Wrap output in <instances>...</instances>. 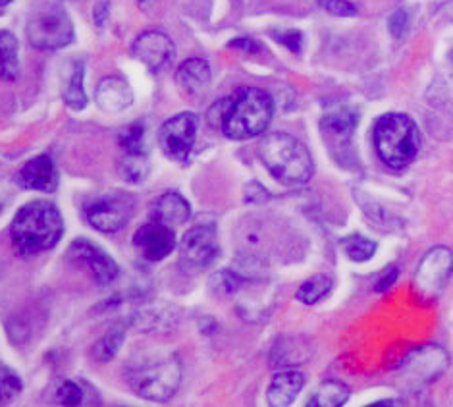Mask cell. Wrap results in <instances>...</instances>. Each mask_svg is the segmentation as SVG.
Listing matches in <instances>:
<instances>
[{"label":"cell","mask_w":453,"mask_h":407,"mask_svg":"<svg viewBox=\"0 0 453 407\" xmlns=\"http://www.w3.org/2000/svg\"><path fill=\"white\" fill-rule=\"evenodd\" d=\"M85 68L81 60H70L62 70V99L72 111H81L88 106L83 89Z\"/></svg>","instance_id":"cell-20"},{"label":"cell","mask_w":453,"mask_h":407,"mask_svg":"<svg viewBox=\"0 0 453 407\" xmlns=\"http://www.w3.org/2000/svg\"><path fill=\"white\" fill-rule=\"evenodd\" d=\"M21 390V382L14 372L0 367V405L10 402Z\"/></svg>","instance_id":"cell-32"},{"label":"cell","mask_w":453,"mask_h":407,"mask_svg":"<svg viewBox=\"0 0 453 407\" xmlns=\"http://www.w3.org/2000/svg\"><path fill=\"white\" fill-rule=\"evenodd\" d=\"M189 203L183 199L178 191H166L165 196L155 199L153 205H150V220L163 222L170 228L181 227V224H186L189 220Z\"/></svg>","instance_id":"cell-18"},{"label":"cell","mask_w":453,"mask_h":407,"mask_svg":"<svg viewBox=\"0 0 453 407\" xmlns=\"http://www.w3.org/2000/svg\"><path fill=\"white\" fill-rule=\"evenodd\" d=\"M31 47L39 50H58L73 41V26L66 10L57 3L34 8L26 27Z\"/></svg>","instance_id":"cell-6"},{"label":"cell","mask_w":453,"mask_h":407,"mask_svg":"<svg viewBox=\"0 0 453 407\" xmlns=\"http://www.w3.org/2000/svg\"><path fill=\"white\" fill-rule=\"evenodd\" d=\"M95 101L99 104L101 111L116 114L126 111L127 106H132L134 93L129 89L126 80L118 76H109L99 83V88H96Z\"/></svg>","instance_id":"cell-16"},{"label":"cell","mask_w":453,"mask_h":407,"mask_svg":"<svg viewBox=\"0 0 453 407\" xmlns=\"http://www.w3.org/2000/svg\"><path fill=\"white\" fill-rule=\"evenodd\" d=\"M134 245L147 261H163L176 250V232L163 222L150 220L135 232Z\"/></svg>","instance_id":"cell-12"},{"label":"cell","mask_w":453,"mask_h":407,"mask_svg":"<svg viewBox=\"0 0 453 407\" xmlns=\"http://www.w3.org/2000/svg\"><path fill=\"white\" fill-rule=\"evenodd\" d=\"M197 137V116L181 112L168 118L158 130V143L163 153L174 163H186Z\"/></svg>","instance_id":"cell-10"},{"label":"cell","mask_w":453,"mask_h":407,"mask_svg":"<svg viewBox=\"0 0 453 407\" xmlns=\"http://www.w3.org/2000/svg\"><path fill=\"white\" fill-rule=\"evenodd\" d=\"M109 3H106V0H103V3H96V6H95V24L96 26H103L104 24V16H106V12H109Z\"/></svg>","instance_id":"cell-38"},{"label":"cell","mask_w":453,"mask_h":407,"mask_svg":"<svg viewBox=\"0 0 453 407\" xmlns=\"http://www.w3.org/2000/svg\"><path fill=\"white\" fill-rule=\"evenodd\" d=\"M273 116V97L257 88H243L211 109V122L235 142H245L265 134Z\"/></svg>","instance_id":"cell-1"},{"label":"cell","mask_w":453,"mask_h":407,"mask_svg":"<svg viewBox=\"0 0 453 407\" xmlns=\"http://www.w3.org/2000/svg\"><path fill=\"white\" fill-rule=\"evenodd\" d=\"M85 220L103 234L120 232L134 214V199L126 194H106L91 199L83 209Z\"/></svg>","instance_id":"cell-9"},{"label":"cell","mask_w":453,"mask_h":407,"mask_svg":"<svg viewBox=\"0 0 453 407\" xmlns=\"http://www.w3.org/2000/svg\"><path fill=\"white\" fill-rule=\"evenodd\" d=\"M139 3H142V4L145 6V4H149V3H150V0H139Z\"/></svg>","instance_id":"cell-41"},{"label":"cell","mask_w":453,"mask_h":407,"mask_svg":"<svg viewBox=\"0 0 453 407\" xmlns=\"http://www.w3.org/2000/svg\"><path fill=\"white\" fill-rule=\"evenodd\" d=\"M349 400V388L338 380H328L312 392L305 407H342Z\"/></svg>","instance_id":"cell-23"},{"label":"cell","mask_w":453,"mask_h":407,"mask_svg":"<svg viewBox=\"0 0 453 407\" xmlns=\"http://www.w3.org/2000/svg\"><path fill=\"white\" fill-rule=\"evenodd\" d=\"M124 338H126V328L122 325H116V326L106 330L93 346L95 361L109 363L111 359H114L118 349H120L124 344Z\"/></svg>","instance_id":"cell-25"},{"label":"cell","mask_w":453,"mask_h":407,"mask_svg":"<svg viewBox=\"0 0 453 407\" xmlns=\"http://www.w3.org/2000/svg\"><path fill=\"white\" fill-rule=\"evenodd\" d=\"M355 126H357V112L349 106H338L322 118V130L336 137H349Z\"/></svg>","instance_id":"cell-24"},{"label":"cell","mask_w":453,"mask_h":407,"mask_svg":"<svg viewBox=\"0 0 453 407\" xmlns=\"http://www.w3.org/2000/svg\"><path fill=\"white\" fill-rule=\"evenodd\" d=\"M395 278H397V269H388L386 274L380 278V280L376 282V290H379V292L388 290V288H390V286L394 284Z\"/></svg>","instance_id":"cell-37"},{"label":"cell","mask_w":453,"mask_h":407,"mask_svg":"<svg viewBox=\"0 0 453 407\" xmlns=\"http://www.w3.org/2000/svg\"><path fill=\"white\" fill-rule=\"evenodd\" d=\"M278 41L286 45L289 50L299 52L301 45H303V35L299 34V31H284V34L278 35Z\"/></svg>","instance_id":"cell-35"},{"label":"cell","mask_w":453,"mask_h":407,"mask_svg":"<svg viewBox=\"0 0 453 407\" xmlns=\"http://www.w3.org/2000/svg\"><path fill=\"white\" fill-rule=\"evenodd\" d=\"M311 346L303 338H280L273 348V365L294 367L311 359Z\"/></svg>","instance_id":"cell-21"},{"label":"cell","mask_w":453,"mask_h":407,"mask_svg":"<svg viewBox=\"0 0 453 407\" xmlns=\"http://www.w3.org/2000/svg\"><path fill=\"white\" fill-rule=\"evenodd\" d=\"M57 402L62 407H80L83 402V390L72 380H64L57 390Z\"/></svg>","instance_id":"cell-30"},{"label":"cell","mask_w":453,"mask_h":407,"mask_svg":"<svg viewBox=\"0 0 453 407\" xmlns=\"http://www.w3.org/2000/svg\"><path fill=\"white\" fill-rule=\"evenodd\" d=\"M68 261L88 271L99 286L112 284L120 273L112 257L88 240H75L70 245Z\"/></svg>","instance_id":"cell-11"},{"label":"cell","mask_w":453,"mask_h":407,"mask_svg":"<svg viewBox=\"0 0 453 407\" xmlns=\"http://www.w3.org/2000/svg\"><path fill=\"white\" fill-rule=\"evenodd\" d=\"M305 374L299 371H280L268 384L266 403L271 407H289L297 400L299 392L305 388Z\"/></svg>","instance_id":"cell-15"},{"label":"cell","mask_w":453,"mask_h":407,"mask_svg":"<svg viewBox=\"0 0 453 407\" xmlns=\"http://www.w3.org/2000/svg\"><path fill=\"white\" fill-rule=\"evenodd\" d=\"M374 145L380 160L394 170H402L420 151V132L407 114H384L374 124Z\"/></svg>","instance_id":"cell-4"},{"label":"cell","mask_w":453,"mask_h":407,"mask_svg":"<svg viewBox=\"0 0 453 407\" xmlns=\"http://www.w3.org/2000/svg\"><path fill=\"white\" fill-rule=\"evenodd\" d=\"M176 83L188 97H203L211 85V66L203 58H189L176 72Z\"/></svg>","instance_id":"cell-17"},{"label":"cell","mask_w":453,"mask_h":407,"mask_svg":"<svg viewBox=\"0 0 453 407\" xmlns=\"http://www.w3.org/2000/svg\"><path fill=\"white\" fill-rule=\"evenodd\" d=\"M219 255V238L212 224H197L186 232L180 243V266L188 274L209 269Z\"/></svg>","instance_id":"cell-8"},{"label":"cell","mask_w":453,"mask_h":407,"mask_svg":"<svg viewBox=\"0 0 453 407\" xmlns=\"http://www.w3.org/2000/svg\"><path fill=\"white\" fill-rule=\"evenodd\" d=\"M12 3V0H0V6H6V4H10Z\"/></svg>","instance_id":"cell-40"},{"label":"cell","mask_w":453,"mask_h":407,"mask_svg":"<svg viewBox=\"0 0 453 407\" xmlns=\"http://www.w3.org/2000/svg\"><path fill=\"white\" fill-rule=\"evenodd\" d=\"M258 157L273 178L284 186H303L315 173L309 149L284 132L268 134L258 145Z\"/></svg>","instance_id":"cell-3"},{"label":"cell","mask_w":453,"mask_h":407,"mask_svg":"<svg viewBox=\"0 0 453 407\" xmlns=\"http://www.w3.org/2000/svg\"><path fill=\"white\" fill-rule=\"evenodd\" d=\"M453 274V251L440 245V248L430 250L423 261L418 263L415 273L413 288L415 294L425 299V302H434V299L444 292L449 278Z\"/></svg>","instance_id":"cell-7"},{"label":"cell","mask_w":453,"mask_h":407,"mask_svg":"<svg viewBox=\"0 0 453 407\" xmlns=\"http://www.w3.org/2000/svg\"><path fill=\"white\" fill-rule=\"evenodd\" d=\"M407 31V14L405 10H397V12L390 18V34L397 39H402Z\"/></svg>","instance_id":"cell-34"},{"label":"cell","mask_w":453,"mask_h":407,"mask_svg":"<svg viewBox=\"0 0 453 407\" xmlns=\"http://www.w3.org/2000/svg\"><path fill=\"white\" fill-rule=\"evenodd\" d=\"M64 232L62 214L49 201H31L21 207L10 227V238L18 255L31 257L49 251Z\"/></svg>","instance_id":"cell-2"},{"label":"cell","mask_w":453,"mask_h":407,"mask_svg":"<svg viewBox=\"0 0 453 407\" xmlns=\"http://www.w3.org/2000/svg\"><path fill=\"white\" fill-rule=\"evenodd\" d=\"M181 365L176 357H163L137 365L127 374V384L149 402H168L180 388Z\"/></svg>","instance_id":"cell-5"},{"label":"cell","mask_w":453,"mask_h":407,"mask_svg":"<svg viewBox=\"0 0 453 407\" xmlns=\"http://www.w3.org/2000/svg\"><path fill=\"white\" fill-rule=\"evenodd\" d=\"M174 42L160 31H145L132 45V55L150 72H160L174 58Z\"/></svg>","instance_id":"cell-13"},{"label":"cell","mask_w":453,"mask_h":407,"mask_svg":"<svg viewBox=\"0 0 453 407\" xmlns=\"http://www.w3.org/2000/svg\"><path fill=\"white\" fill-rule=\"evenodd\" d=\"M405 363V371L415 372L417 379L423 377V380H433L436 374L444 371L448 356L440 346H423L415 349Z\"/></svg>","instance_id":"cell-19"},{"label":"cell","mask_w":453,"mask_h":407,"mask_svg":"<svg viewBox=\"0 0 453 407\" xmlns=\"http://www.w3.org/2000/svg\"><path fill=\"white\" fill-rule=\"evenodd\" d=\"M118 173L129 181V184H142L149 178L150 163L145 155H122L120 163H118Z\"/></svg>","instance_id":"cell-26"},{"label":"cell","mask_w":453,"mask_h":407,"mask_svg":"<svg viewBox=\"0 0 453 407\" xmlns=\"http://www.w3.org/2000/svg\"><path fill=\"white\" fill-rule=\"evenodd\" d=\"M19 76L18 39L10 31H0V80L12 83Z\"/></svg>","instance_id":"cell-22"},{"label":"cell","mask_w":453,"mask_h":407,"mask_svg":"<svg viewBox=\"0 0 453 407\" xmlns=\"http://www.w3.org/2000/svg\"><path fill=\"white\" fill-rule=\"evenodd\" d=\"M118 143H120L124 155H145V126L132 124L124 127L118 135Z\"/></svg>","instance_id":"cell-29"},{"label":"cell","mask_w":453,"mask_h":407,"mask_svg":"<svg viewBox=\"0 0 453 407\" xmlns=\"http://www.w3.org/2000/svg\"><path fill=\"white\" fill-rule=\"evenodd\" d=\"M230 47H234V49H240V50H245V52H250V55H253V52H257V50H261V45H258V42H257L255 39H250V37H240V39H235V41H232V42H230Z\"/></svg>","instance_id":"cell-36"},{"label":"cell","mask_w":453,"mask_h":407,"mask_svg":"<svg viewBox=\"0 0 453 407\" xmlns=\"http://www.w3.org/2000/svg\"><path fill=\"white\" fill-rule=\"evenodd\" d=\"M212 290L217 292L219 296H230L234 292H237V288L242 284V278L234 274L232 271H224L212 276Z\"/></svg>","instance_id":"cell-31"},{"label":"cell","mask_w":453,"mask_h":407,"mask_svg":"<svg viewBox=\"0 0 453 407\" xmlns=\"http://www.w3.org/2000/svg\"><path fill=\"white\" fill-rule=\"evenodd\" d=\"M330 290H332V280H330V276H326V274H315V276H311L309 280H305L303 284L299 286V290H297V299L301 303H305V305H315V303H319L320 299H325L328 294H330Z\"/></svg>","instance_id":"cell-27"},{"label":"cell","mask_w":453,"mask_h":407,"mask_svg":"<svg viewBox=\"0 0 453 407\" xmlns=\"http://www.w3.org/2000/svg\"><path fill=\"white\" fill-rule=\"evenodd\" d=\"M326 12L340 16V18H349L357 14V8L351 3V0H326L325 3Z\"/></svg>","instance_id":"cell-33"},{"label":"cell","mask_w":453,"mask_h":407,"mask_svg":"<svg viewBox=\"0 0 453 407\" xmlns=\"http://www.w3.org/2000/svg\"><path fill=\"white\" fill-rule=\"evenodd\" d=\"M376 248H379L376 242L365 238V235H349V238L343 240V251L355 263L371 261Z\"/></svg>","instance_id":"cell-28"},{"label":"cell","mask_w":453,"mask_h":407,"mask_svg":"<svg viewBox=\"0 0 453 407\" xmlns=\"http://www.w3.org/2000/svg\"><path fill=\"white\" fill-rule=\"evenodd\" d=\"M18 184L24 189L52 194L58 188V170L50 157H35L21 166L18 173Z\"/></svg>","instance_id":"cell-14"},{"label":"cell","mask_w":453,"mask_h":407,"mask_svg":"<svg viewBox=\"0 0 453 407\" xmlns=\"http://www.w3.org/2000/svg\"><path fill=\"white\" fill-rule=\"evenodd\" d=\"M366 407H407L403 400H397V398H390V400H380V402H374Z\"/></svg>","instance_id":"cell-39"}]
</instances>
